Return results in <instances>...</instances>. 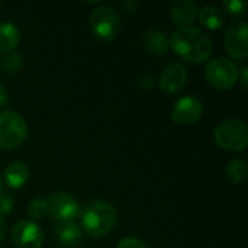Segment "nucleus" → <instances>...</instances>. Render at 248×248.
Wrapping results in <instances>:
<instances>
[{"mask_svg":"<svg viewBox=\"0 0 248 248\" xmlns=\"http://www.w3.org/2000/svg\"><path fill=\"white\" fill-rule=\"evenodd\" d=\"M170 48L182 60L192 64H202L211 58L214 41L205 31L195 26H186L179 28L171 35Z\"/></svg>","mask_w":248,"mask_h":248,"instance_id":"f257e3e1","label":"nucleus"},{"mask_svg":"<svg viewBox=\"0 0 248 248\" xmlns=\"http://www.w3.org/2000/svg\"><path fill=\"white\" fill-rule=\"evenodd\" d=\"M116 209L103 199L90 201L81 211V225L87 235L100 238L109 234L116 224Z\"/></svg>","mask_w":248,"mask_h":248,"instance_id":"f03ea898","label":"nucleus"},{"mask_svg":"<svg viewBox=\"0 0 248 248\" xmlns=\"http://www.w3.org/2000/svg\"><path fill=\"white\" fill-rule=\"evenodd\" d=\"M215 142L232 153H241L248 145V126L241 119L230 118L219 122L214 132Z\"/></svg>","mask_w":248,"mask_h":248,"instance_id":"7ed1b4c3","label":"nucleus"},{"mask_svg":"<svg viewBox=\"0 0 248 248\" xmlns=\"http://www.w3.org/2000/svg\"><path fill=\"white\" fill-rule=\"evenodd\" d=\"M28 137L26 121L13 110L0 112V148L12 150L23 144Z\"/></svg>","mask_w":248,"mask_h":248,"instance_id":"20e7f679","label":"nucleus"},{"mask_svg":"<svg viewBox=\"0 0 248 248\" xmlns=\"http://www.w3.org/2000/svg\"><path fill=\"white\" fill-rule=\"evenodd\" d=\"M205 77L211 87L217 90H230L238 81V67L234 61L219 57L209 61L205 68Z\"/></svg>","mask_w":248,"mask_h":248,"instance_id":"39448f33","label":"nucleus"},{"mask_svg":"<svg viewBox=\"0 0 248 248\" xmlns=\"http://www.w3.org/2000/svg\"><path fill=\"white\" fill-rule=\"evenodd\" d=\"M89 23L94 36L105 42L113 41L121 31L119 13L110 6H100L93 10Z\"/></svg>","mask_w":248,"mask_h":248,"instance_id":"423d86ee","label":"nucleus"},{"mask_svg":"<svg viewBox=\"0 0 248 248\" xmlns=\"http://www.w3.org/2000/svg\"><path fill=\"white\" fill-rule=\"evenodd\" d=\"M48 215L55 221H73L80 214L77 201L65 192H54L46 199Z\"/></svg>","mask_w":248,"mask_h":248,"instance_id":"0eeeda50","label":"nucleus"},{"mask_svg":"<svg viewBox=\"0 0 248 248\" xmlns=\"http://www.w3.org/2000/svg\"><path fill=\"white\" fill-rule=\"evenodd\" d=\"M248 26L244 20L232 23L228 26L225 36H224V45L230 57L235 60L244 61L248 57Z\"/></svg>","mask_w":248,"mask_h":248,"instance_id":"6e6552de","label":"nucleus"},{"mask_svg":"<svg viewBox=\"0 0 248 248\" xmlns=\"http://www.w3.org/2000/svg\"><path fill=\"white\" fill-rule=\"evenodd\" d=\"M12 243L16 248H41L44 244L42 228L33 221H20L12 230Z\"/></svg>","mask_w":248,"mask_h":248,"instance_id":"1a4fd4ad","label":"nucleus"},{"mask_svg":"<svg viewBox=\"0 0 248 248\" xmlns=\"http://www.w3.org/2000/svg\"><path fill=\"white\" fill-rule=\"evenodd\" d=\"M203 115V105L199 99L193 96L180 97L171 110V118L177 125L187 126L198 122Z\"/></svg>","mask_w":248,"mask_h":248,"instance_id":"9d476101","label":"nucleus"},{"mask_svg":"<svg viewBox=\"0 0 248 248\" xmlns=\"http://www.w3.org/2000/svg\"><path fill=\"white\" fill-rule=\"evenodd\" d=\"M189 73L187 68L182 62L169 64L160 76V87L164 93L173 96L180 93L187 84Z\"/></svg>","mask_w":248,"mask_h":248,"instance_id":"9b49d317","label":"nucleus"},{"mask_svg":"<svg viewBox=\"0 0 248 248\" xmlns=\"http://www.w3.org/2000/svg\"><path fill=\"white\" fill-rule=\"evenodd\" d=\"M170 17L180 28L192 26L198 19V6L192 0H177L170 7Z\"/></svg>","mask_w":248,"mask_h":248,"instance_id":"f8f14e48","label":"nucleus"},{"mask_svg":"<svg viewBox=\"0 0 248 248\" xmlns=\"http://www.w3.org/2000/svg\"><path fill=\"white\" fill-rule=\"evenodd\" d=\"M54 234L58 243L64 247H74L81 241L83 231L74 221H57Z\"/></svg>","mask_w":248,"mask_h":248,"instance_id":"ddd939ff","label":"nucleus"},{"mask_svg":"<svg viewBox=\"0 0 248 248\" xmlns=\"http://www.w3.org/2000/svg\"><path fill=\"white\" fill-rule=\"evenodd\" d=\"M29 180V169L22 161H12L4 169V182L10 189H22Z\"/></svg>","mask_w":248,"mask_h":248,"instance_id":"4468645a","label":"nucleus"},{"mask_svg":"<svg viewBox=\"0 0 248 248\" xmlns=\"http://www.w3.org/2000/svg\"><path fill=\"white\" fill-rule=\"evenodd\" d=\"M142 44L147 51H150L151 54H155V55H161V54L167 52V49L170 48V39H169L167 33L163 31H158V29L148 31L142 38Z\"/></svg>","mask_w":248,"mask_h":248,"instance_id":"2eb2a0df","label":"nucleus"},{"mask_svg":"<svg viewBox=\"0 0 248 248\" xmlns=\"http://www.w3.org/2000/svg\"><path fill=\"white\" fill-rule=\"evenodd\" d=\"M20 42L19 29L10 22L0 23V52H12Z\"/></svg>","mask_w":248,"mask_h":248,"instance_id":"dca6fc26","label":"nucleus"},{"mask_svg":"<svg viewBox=\"0 0 248 248\" xmlns=\"http://www.w3.org/2000/svg\"><path fill=\"white\" fill-rule=\"evenodd\" d=\"M198 19L202 23V26L211 31H218L225 23L224 13L218 7H214V6H205L203 9L198 10Z\"/></svg>","mask_w":248,"mask_h":248,"instance_id":"f3484780","label":"nucleus"},{"mask_svg":"<svg viewBox=\"0 0 248 248\" xmlns=\"http://www.w3.org/2000/svg\"><path fill=\"white\" fill-rule=\"evenodd\" d=\"M247 176V164L243 158H235L231 160L227 167H225V177L234 183V185H240L246 180Z\"/></svg>","mask_w":248,"mask_h":248,"instance_id":"a211bd4d","label":"nucleus"},{"mask_svg":"<svg viewBox=\"0 0 248 248\" xmlns=\"http://www.w3.org/2000/svg\"><path fill=\"white\" fill-rule=\"evenodd\" d=\"M0 65L3 67V70L6 73L13 74V73H17V71L22 70V67H23V58H22V55L19 52L12 51V52L4 54V57L0 61Z\"/></svg>","mask_w":248,"mask_h":248,"instance_id":"6ab92c4d","label":"nucleus"},{"mask_svg":"<svg viewBox=\"0 0 248 248\" xmlns=\"http://www.w3.org/2000/svg\"><path fill=\"white\" fill-rule=\"evenodd\" d=\"M29 217L35 221L38 219H42L48 215V203H46V199H41V198H35L32 199L29 203H28V208H26Z\"/></svg>","mask_w":248,"mask_h":248,"instance_id":"aec40b11","label":"nucleus"},{"mask_svg":"<svg viewBox=\"0 0 248 248\" xmlns=\"http://www.w3.org/2000/svg\"><path fill=\"white\" fill-rule=\"evenodd\" d=\"M224 9L225 12L232 16V17H241L246 15V10H247V3L246 1H241V0H228V1H224Z\"/></svg>","mask_w":248,"mask_h":248,"instance_id":"412c9836","label":"nucleus"},{"mask_svg":"<svg viewBox=\"0 0 248 248\" xmlns=\"http://www.w3.org/2000/svg\"><path fill=\"white\" fill-rule=\"evenodd\" d=\"M13 205H15L13 196L9 195V193L0 192V217L10 214L12 209H13Z\"/></svg>","mask_w":248,"mask_h":248,"instance_id":"4be33fe9","label":"nucleus"},{"mask_svg":"<svg viewBox=\"0 0 248 248\" xmlns=\"http://www.w3.org/2000/svg\"><path fill=\"white\" fill-rule=\"evenodd\" d=\"M118 248H148L145 246L144 241H141L140 238H135V237H126V238H122L119 243H118Z\"/></svg>","mask_w":248,"mask_h":248,"instance_id":"5701e85b","label":"nucleus"},{"mask_svg":"<svg viewBox=\"0 0 248 248\" xmlns=\"http://www.w3.org/2000/svg\"><path fill=\"white\" fill-rule=\"evenodd\" d=\"M247 73H248V67H247V64L244 62L241 67H238V80H241V84H243V89H244V90L247 89V81H248Z\"/></svg>","mask_w":248,"mask_h":248,"instance_id":"b1692460","label":"nucleus"},{"mask_svg":"<svg viewBox=\"0 0 248 248\" xmlns=\"http://www.w3.org/2000/svg\"><path fill=\"white\" fill-rule=\"evenodd\" d=\"M138 7H140L138 1H124V3H121V9H124L128 13H134Z\"/></svg>","mask_w":248,"mask_h":248,"instance_id":"393cba45","label":"nucleus"},{"mask_svg":"<svg viewBox=\"0 0 248 248\" xmlns=\"http://www.w3.org/2000/svg\"><path fill=\"white\" fill-rule=\"evenodd\" d=\"M9 100V94H7V90L6 87L0 83V106H4Z\"/></svg>","mask_w":248,"mask_h":248,"instance_id":"a878e982","label":"nucleus"},{"mask_svg":"<svg viewBox=\"0 0 248 248\" xmlns=\"http://www.w3.org/2000/svg\"><path fill=\"white\" fill-rule=\"evenodd\" d=\"M6 232H7V224H6V221L0 217V243L4 240Z\"/></svg>","mask_w":248,"mask_h":248,"instance_id":"bb28decb","label":"nucleus"},{"mask_svg":"<svg viewBox=\"0 0 248 248\" xmlns=\"http://www.w3.org/2000/svg\"><path fill=\"white\" fill-rule=\"evenodd\" d=\"M1 187H3V180H1V176H0V192H1Z\"/></svg>","mask_w":248,"mask_h":248,"instance_id":"cd10ccee","label":"nucleus"}]
</instances>
